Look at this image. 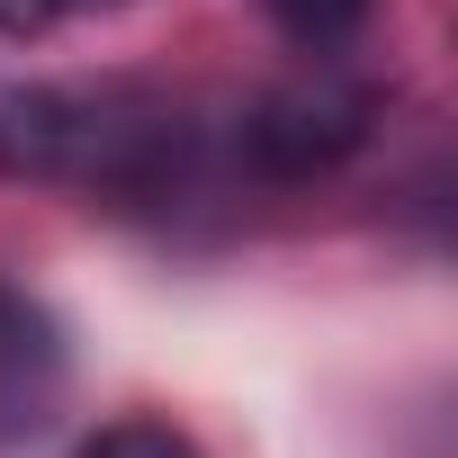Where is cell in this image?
Here are the masks:
<instances>
[{
  "mask_svg": "<svg viewBox=\"0 0 458 458\" xmlns=\"http://www.w3.org/2000/svg\"><path fill=\"white\" fill-rule=\"evenodd\" d=\"M0 171L153 198L180 171V117L144 90H10L0 99Z\"/></svg>",
  "mask_w": 458,
  "mask_h": 458,
  "instance_id": "cell-1",
  "label": "cell"
},
{
  "mask_svg": "<svg viewBox=\"0 0 458 458\" xmlns=\"http://www.w3.org/2000/svg\"><path fill=\"white\" fill-rule=\"evenodd\" d=\"M369 117H377V99H369L351 72H333V64L315 55L297 81H279V90H261V99H252L243 144H252V162H261V171L306 180V171H333V162L369 135Z\"/></svg>",
  "mask_w": 458,
  "mask_h": 458,
  "instance_id": "cell-2",
  "label": "cell"
},
{
  "mask_svg": "<svg viewBox=\"0 0 458 458\" xmlns=\"http://www.w3.org/2000/svg\"><path fill=\"white\" fill-rule=\"evenodd\" d=\"M46 395H55V342H46V315L0 297V431H37L46 422Z\"/></svg>",
  "mask_w": 458,
  "mask_h": 458,
  "instance_id": "cell-3",
  "label": "cell"
},
{
  "mask_svg": "<svg viewBox=\"0 0 458 458\" xmlns=\"http://www.w3.org/2000/svg\"><path fill=\"white\" fill-rule=\"evenodd\" d=\"M369 10H377V0H261V19H270L288 46H306V55H333V46H351Z\"/></svg>",
  "mask_w": 458,
  "mask_h": 458,
  "instance_id": "cell-4",
  "label": "cell"
},
{
  "mask_svg": "<svg viewBox=\"0 0 458 458\" xmlns=\"http://www.w3.org/2000/svg\"><path fill=\"white\" fill-rule=\"evenodd\" d=\"M81 458H198V449H189L171 422H108Z\"/></svg>",
  "mask_w": 458,
  "mask_h": 458,
  "instance_id": "cell-5",
  "label": "cell"
},
{
  "mask_svg": "<svg viewBox=\"0 0 458 458\" xmlns=\"http://www.w3.org/2000/svg\"><path fill=\"white\" fill-rule=\"evenodd\" d=\"M72 10H108V0H0V37H46Z\"/></svg>",
  "mask_w": 458,
  "mask_h": 458,
  "instance_id": "cell-6",
  "label": "cell"
}]
</instances>
